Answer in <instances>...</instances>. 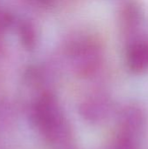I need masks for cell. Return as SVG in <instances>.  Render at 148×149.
Returning <instances> with one entry per match:
<instances>
[{"label": "cell", "mask_w": 148, "mask_h": 149, "mask_svg": "<svg viewBox=\"0 0 148 149\" xmlns=\"http://www.w3.org/2000/svg\"><path fill=\"white\" fill-rule=\"evenodd\" d=\"M38 116L42 127L52 135H57L61 127V116L55 106L51 102H45L40 107Z\"/></svg>", "instance_id": "cell-1"}]
</instances>
